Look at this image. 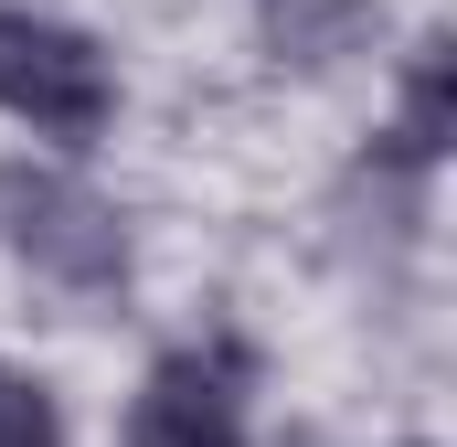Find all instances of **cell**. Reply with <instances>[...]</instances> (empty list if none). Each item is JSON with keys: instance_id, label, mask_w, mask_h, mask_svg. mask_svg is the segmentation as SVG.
I'll return each mask as SVG.
<instances>
[{"instance_id": "obj_6", "label": "cell", "mask_w": 457, "mask_h": 447, "mask_svg": "<svg viewBox=\"0 0 457 447\" xmlns=\"http://www.w3.org/2000/svg\"><path fill=\"white\" fill-rule=\"evenodd\" d=\"M0 447H64L54 394H43L32 373H11V362H0Z\"/></svg>"}, {"instance_id": "obj_2", "label": "cell", "mask_w": 457, "mask_h": 447, "mask_svg": "<svg viewBox=\"0 0 457 447\" xmlns=\"http://www.w3.org/2000/svg\"><path fill=\"white\" fill-rule=\"evenodd\" d=\"M0 234H11L43 277H64V288H86V299L128 277V224H117V203H96L75 171L0 160Z\"/></svg>"}, {"instance_id": "obj_3", "label": "cell", "mask_w": 457, "mask_h": 447, "mask_svg": "<svg viewBox=\"0 0 457 447\" xmlns=\"http://www.w3.org/2000/svg\"><path fill=\"white\" fill-rule=\"evenodd\" d=\"M128 447H245V426H234V351H170L138 384Z\"/></svg>"}, {"instance_id": "obj_1", "label": "cell", "mask_w": 457, "mask_h": 447, "mask_svg": "<svg viewBox=\"0 0 457 447\" xmlns=\"http://www.w3.org/2000/svg\"><path fill=\"white\" fill-rule=\"evenodd\" d=\"M0 107L21 117V128H43V139H107L117 75H107V54H96L75 21H54V11H0Z\"/></svg>"}, {"instance_id": "obj_4", "label": "cell", "mask_w": 457, "mask_h": 447, "mask_svg": "<svg viewBox=\"0 0 457 447\" xmlns=\"http://www.w3.org/2000/svg\"><path fill=\"white\" fill-rule=\"evenodd\" d=\"M447 139H457V43H447V32H426V43H415V64H404L394 160H404V171H426V160H436Z\"/></svg>"}, {"instance_id": "obj_5", "label": "cell", "mask_w": 457, "mask_h": 447, "mask_svg": "<svg viewBox=\"0 0 457 447\" xmlns=\"http://www.w3.org/2000/svg\"><path fill=\"white\" fill-rule=\"evenodd\" d=\"M361 21H372V0H266L277 64H341L351 43H361Z\"/></svg>"}]
</instances>
